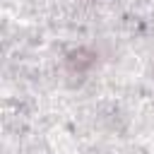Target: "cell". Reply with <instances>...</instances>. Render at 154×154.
Listing matches in <instances>:
<instances>
[{"instance_id": "obj_1", "label": "cell", "mask_w": 154, "mask_h": 154, "mask_svg": "<svg viewBox=\"0 0 154 154\" xmlns=\"http://www.w3.org/2000/svg\"><path fill=\"white\" fill-rule=\"evenodd\" d=\"M94 65V53L87 51V48H79V51H72L67 55V70L70 72H84L87 67Z\"/></svg>"}]
</instances>
